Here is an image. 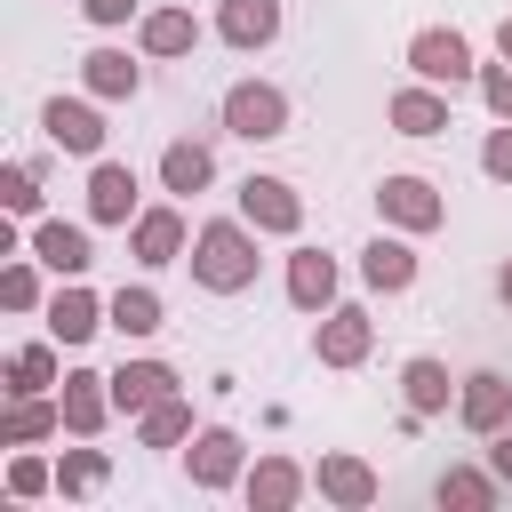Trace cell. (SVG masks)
<instances>
[{
	"instance_id": "4",
	"label": "cell",
	"mask_w": 512,
	"mask_h": 512,
	"mask_svg": "<svg viewBox=\"0 0 512 512\" xmlns=\"http://www.w3.org/2000/svg\"><path fill=\"white\" fill-rule=\"evenodd\" d=\"M376 216H384V224H400V232H440L448 200H440V184H432V176H384V184H376Z\"/></svg>"
},
{
	"instance_id": "7",
	"label": "cell",
	"mask_w": 512,
	"mask_h": 512,
	"mask_svg": "<svg viewBox=\"0 0 512 512\" xmlns=\"http://www.w3.org/2000/svg\"><path fill=\"white\" fill-rule=\"evenodd\" d=\"M368 344H376V328H368V312H360V304H328V312H320L312 352H320L328 368H360V360H368Z\"/></svg>"
},
{
	"instance_id": "20",
	"label": "cell",
	"mask_w": 512,
	"mask_h": 512,
	"mask_svg": "<svg viewBox=\"0 0 512 512\" xmlns=\"http://www.w3.org/2000/svg\"><path fill=\"white\" fill-rule=\"evenodd\" d=\"M176 392V368L168 360H128L120 376H112V408H128V416H144L152 400H168Z\"/></svg>"
},
{
	"instance_id": "36",
	"label": "cell",
	"mask_w": 512,
	"mask_h": 512,
	"mask_svg": "<svg viewBox=\"0 0 512 512\" xmlns=\"http://www.w3.org/2000/svg\"><path fill=\"white\" fill-rule=\"evenodd\" d=\"M48 480H56V472H48L40 456H16V464H8V496H40Z\"/></svg>"
},
{
	"instance_id": "30",
	"label": "cell",
	"mask_w": 512,
	"mask_h": 512,
	"mask_svg": "<svg viewBox=\"0 0 512 512\" xmlns=\"http://www.w3.org/2000/svg\"><path fill=\"white\" fill-rule=\"evenodd\" d=\"M56 384V344H24L8 360V392H48Z\"/></svg>"
},
{
	"instance_id": "12",
	"label": "cell",
	"mask_w": 512,
	"mask_h": 512,
	"mask_svg": "<svg viewBox=\"0 0 512 512\" xmlns=\"http://www.w3.org/2000/svg\"><path fill=\"white\" fill-rule=\"evenodd\" d=\"M32 256L56 272V280H80L88 264H96V248H88V232L80 224H64V216H48L40 232H32Z\"/></svg>"
},
{
	"instance_id": "17",
	"label": "cell",
	"mask_w": 512,
	"mask_h": 512,
	"mask_svg": "<svg viewBox=\"0 0 512 512\" xmlns=\"http://www.w3.org/2000/svg\"><path fill=\"white\" fill-rule=\"evenodd\" d=\"M288 304H296V312H328V304H336V256L296 248V256H288Z\"/></svg>"
},
{
	"instance_id": "2",
	"label": "cell",
	"mask_w": 512,
	"mask_h": 512,
	"mask_svg": "<svg viewBox=\"0 0 512 512\" xmlns=\"http://www.w3.org/2000/svg\"><path fill=\"white\" fill-rule=\"evenodd\" d=\"M224 136H248V144L288 136V96L272 80H232L224 88Z\"/></svg>"
},
{
	"instance_id": "26",
	"label": "cell",
	"mask_w": 512,
	"mask_h": 512,
	"mask_svg": "<svg viewBox=\"0 0 512 512\" xmlns=\"http://www.w3.org/2000/svg\"><path fill=\"white\" fill-rule=\"evenodd\" d=\"M296 496H304V472H296L288 456H264V464L248 472V504H256V512H288Z\"/></svg>"
},
{
	"instance_id": "24",
	"label": "cell",
	"mask_w": 512,
	"mask_h": 512,
	"mask_svg": "<svg viewBox=\"0 0 512 512\" xmlns=\"http://www.w3.org/2000/svg\"><path fill=\"white\" fill-rule=\"evenodd\" d=\"M160 184H168V192H208V184H216V152L192 144V136H176V144L160 152Z\"/></svg>"
},
{
	"instance_id": "19",
	"label": "cell",
	"mask_w": 512,
	"mask_h": 512,
	"mask_svg": "<svg viewBox=\"0 0 512 512\" xmlns=\"http://www.w3.org/2000/svg\"><path fill=\"white\" fill-rule=\"evenodd\" d=\"M216 32L232 48H272L280 40V0H224L216 8Z\"/></svg>"
},
{
	"instance_id": "37",
	"label": "cell",
	"mask_w": 512,
	"mask_h": 512,
	"mask_svg": "<svg viewBox=\"0 0 512 512\" xmlns=\"http://www.w3.org/2000/svg\"><path fill=\"white\" fill-rule=\"evenodd\" d=\"M80 8H88V24H104V32H112V24H128L144 0H80Z\"/></svg>"
},
{
	"instance_id": "1",
	"label": "cell",
	"mask_w": 512,
	"mask_h": 512,
	"mask_svg": "<svg viewBox=\"0 0 512 512\" xmlns=\"http://www.w3.org/2000/svg\"><path fill=\"white\" fill-rule=\"evenodd\" d=\"M192 280L200 288H216V296H240V288H256V224L240 216V224H200L192 232Z\"/></svg>"
},
{
	"instance_id": "23",
	"label": "cell",
	"mask_w": 512,
	"mask_h": 512,
	"mask_svg": "<svg viewBox=\"0 0 512 512\" xmlns=\"http://www.w3.org/2000/svg\"><path fill=\"white\" fill-rule=\"evenodd\" d=\"M320 496L344 504V512H368L376 504V472L360 456H320Z\"/></svg>"
},
{
	"instance_id": "15",
	"label": "cell",
	"mask_w": 512,
	"mask_h": 512,
	"mask_svg": "<svg viewBox=\"0 0 512 512\" xmlns=\"http://www.w3.org/2000/svg\"><path fill=\"white\" fill-rule=\"evenodd\" d=\"M128 248H136V264H176L184 256V216L176 208H136Z\"/></svg>"
},
{
	"instance_id": "9",
	"label": "cell",
	"mask_w": 512,
	"mask_h": 512,
	"mask_svg": "<svg viewBox=\"0 0 512 512\" xmlns=\"http://www.w3.org/2000/svg\"><path fill=\"white\" fill-rule=\"evenodd\" d=\"M88 216L96 224H136V168L128 160H96L88 168Z\"/></svg>"
},
{
	"instance_id": "16",
	"label": "cell",
	"mask_w": 512,
	"mask_h": 512,
	"mask_svg": "<svg viewBox=\"0 0 512 512\" xmlns=\"http://www.w3.org/2000/svg\"><path fill=\"white\" fill-rule=\"evenodd\" d=\"M360 280H368L376 296H400V288L416 280V248H408V240H392V232H376V240L360 248Z\"/></svg>"
},
{
	"instance_id": "14",
	"label": "cell",
	"mask_w": 512,
	"mask_h": 512,
	"mask_svg": "<svg viewBox=\"0 0 512 512\" xmlns=\"http://www.w3.org/2000/svg\"><path fill=\"white\" fill-rule=\"evenodd\" d=\"M80 80H88V96L120 104V96H136V88H144V64H136L128 48H88V56H80Z\"/></svg>"
},
{
	"instance_id": "33",
	"label": "cell",
	"mask_w": 512,
	"mask_h": 512,
	"mask_svg": "<svg viewBox=\"0 0 512 512\" xmlns=\"http://www.w3.org/2000/svg\"><path fill=\"white\" fill-rule=\"evenodd\" d=\"M96 480H104V456H96V448H72V456L56 464V488H72V496L96 488Z\"/></svg>"
},
{
	"instance_id": "27",
	"label": "cell",
	"mask_w": 512,
	"mask_h": 512,
	"mask_svg": "<svg viewBox=\"0 0 512 512\" xmlns=\"http://www.w3.org/2000/svg\"><path fill=\"white\" fill-rule=\"evenodd\" d=\"M440 504H464V512H488L496 496H504V480H496V464L488 472H472V464H456V472H440V488H432Z\"/></svg>"
},
{
	"instance_id": "32",
	"label": "cell",
	"mask_w": 512,
	"mask_h": 512,
	"mask_svg": "<svg viewBox=\"0 0 512 512\" xmlns=\"http://www.w3.org/2000/svg\"><path fill=\"white\" fill-rule=\"evenodd\" d=\"M0 304H8V312H32V304H40V280H32V264H24V256L0 272Z\"/></svg>"
},
{
	"instance_id": "35",
	"label": "cell",
	"mask_w": 512,
	"mask_h": 512,
	"mask_svg": "<svg viewBox=\"0 0 512 512\" xmlns=\"http://www.w3.org/2000/svg\"><path fill=\"white\" fill-rule=\"evenodd\" d=\"M480 96L496 120H512V64H480Z\"/></svg>"
},
{
	"instance_id": "31",
	"label": "cell",
	"mask_w": 512,
	"mask_h": 512,
	"mask_svg": "<svg viewBox=\"0 0 512 512\" xmlns=\"http://www.w3.org/2000/svg\"><path fill=\"white\" fill-rule=\"evenodd\" d=\"M0 200H8V216H32V208H40V176L16 160V168L0 176Z\"/></svg>"
},
{
	"instance_id": "21",
	"label": "cell",
	"mask_w": 512,
	"mask_h": 512,
	"mask_svg": "<svg viewBox=\"0 0 512 512\" xmlns=\"http://www.w3.org/2000/svg\"><path fill=\"white\" fill-rule=\"evenodd\" d=\"M136 40H144V56H192L200 48V16L192 8H152L136 24Z\"/></svg>"
},
{
	"instance_id": "5",
	"label": "cell",
	"mask_w": 512,
	"mask_h": 512,
	"mask_svg": "<svg viewBox=\"0 0 512 512\" xmlns=\"http://www.w3.org/2000/svg\"><path fill=\"white\" fill-rule=\"evenodd\" d=\"M40 128L56 152H80V160H104V112L80 104V96H48L40 104Z\"/></svg>"
},
{
	"instance_id": "22",
	"label": "cell",
	"mask_w": 512,
	"mask_h": 512,
	"mask_svg": "<svg viewBox=\"0 0 512 512\" xmlns=\"http://www.w3.org/2000/svg\"><path fill=\"white\" fill-rule=\"evenodd\" d=\"M64 424V400H40V392H16L8 416H0V448H24V440H48Z\"/></svg>"
},
{
	"instance_id": "18",
	"label": "cell",
	"mask_w": 512,
	"mask_h": 512,
	"mask_svg": "<svg viewBox=\"0 0 512 512\" xmlns=\"http://www.w3.org/2000/svg\"><path fill=\"white\" fill-rule=\"evenodd\" d=\"M232 480H240V432L224 424L192 432V488H232Z\"/></svg>"
},
{
	"instance_id": "13",
	"label": "cell",
	"mask_w": 512,
	"mask_h": 512,
	"mask_svg": "<svg viewBox=\"0 0 512 512\" xmlns=\"http://www.w3.org/2000/svg\"><path fill=\"white\" fill-rule=\"evenodd\" d=\"M104 416H112V376H96V368H72L64 376V432H104Z\"/></svg>"
},
{
	"instance_id": "39",
	"label": "cell",
	"mask_w": 512,
	"mask_h": 512,
	"mask_svg": "<svg viewBox=\"0 0 512 512\" xmlns=\"http://www.w3.org/2000/svg\"><path fill=\"white\" fill-rule=\"evenodd\" d=\"M496 56H504V64H512V16H504V24H496Z\"/></svg>"
},
{
	"instance_id": "28",
	"label": "cell",
	"mask_w": 512,
	"mask_h": 512,
	"mask_svg": "<svg viewBox=\"0 0 512 512\" xmlns=\"http://www.w3.org/2000/svg\"><path fill=\"white\" fill-rule=\"evenodd\" d=\"M136 432H144V448H176V440H192V408H184V392L152 400V408L136 416Z\"/></svg>"
},
{
	"instance_id": "40",
	"label": "cell",
	"mask_w": 512,
	"mask_h": 512,
	"mask_svg": "<svg viewBox=\"0 0 512 512\" xmlns=\"http://www.w3.org/2000/svg\"><path fill=\"white\" fill-rule=\"evenodd\" d=\"M496 296H504V304H512V256H504V272H496Z\"/></svg>"
},
{
	"instance_id": "8",
	"label": "cell",
	"mask_w": 512,
	"mask_h": 512,
	"mask_svg": "<svg viewBox=\"0 0 512 512\" xmlns=\"http://www.w3.org/2000/svg\"><path fill=\"white\" fill-rule=\"evenodd\" d=\"M456 416H464V432H480V440H488V432H504V424H512V384H504L496 368H472V376H464Z\"/></svg>"
},
{
	"instance_id": "6",
	"label": "cell",
	"mask_w": 512,
	"mask_h": 512,
	"mask_svg": "<svg viewBox=\"0 0 512 512\" xmlns=\"http://www.w3.org/2000/svg\"><path fill=\"white\" fill-rule=\"evenodd\" d=\"M240 216H248L256 232H296V224H304V192H296L288 176H248V184H240Z\"/></svg>"
},
{
	"instance_id": "34",
	"label": "cell",
	"mask_w": 512,
	"mask_h": 512,
	"mask_svg": "<svg viewBox=\"0 0 512 512\" xmlns=\"http://www.w3.org/2000/svg\"><path fill=\"white\" fill-rule=\"evenodd\" d=\"M480 168H488L496 184H512V120H496V128H488V144H480Z\"/></svg>"
},
{
	"instance_id": "38",
	"label": "cell",
	"mask_w": 512,
	"mask_h": 512,
	"mask_svg": "<svg viewBox=\"0 0 512 512\" xmlns=\"http://www.w3.org/2000/svg\"><path fill=\"white\" fill-rule=\"evenodd\" d=\"M488 464H496V480L512 488V424H504V432H488Z\"/></svg>"
},
{
	"instance_id": "29",
	"label": "cell",
	"mask_w": 512,
	"mask_h": 512,
	"mask_svg": "<svg viewBox=\"0 0 512 512\" xmlns=\"http://www.w3.org/2000/svg\"><path fill=\"white\" fill-rule=\"evenodd\" d=\"M104 312H112L120 336H152V328H160V296H152V288H112Z\"/></svg>"
},
{
	"instance_id": "11",
	"label": "cell",
	"mask_w": 512,
	"mask_h": 512,
	"mask_svg": "<svg viewBox=\"0 0 512 512\" xmlns=\"http://www.w3.org/2000/svg\"><path fill=\"white\" fill-rule=\"evenodd\" d=\"M384 120L400 128V136H448L456 120H448V96L424 80V88H392V104H384Z\"/></svg>"
},
{
	"instance_id": "25",
	"label": "cell",
	"mask_w": 512,
	"mask_h": 512,
	"mask_svg": "<svg viewBox=\"0 0 512 512\" xmlns=\"http://www.w3.org/2000/svg\"><path fill=\"white\" fill-rule=\"evenodd\" d=\"M400 392H408V416L424 424V416H440V408H448V368H440L432 352H416V360L400 368Z\"/></svg>"
},
{
	"instance_id": "3",
	"label": "cell",
	"mask_w": 512,
	"mask_h": 512,
	"mask_svg": "<svg viewBox=\"0 0 512 512\" xmlns=\"http://www.w3.org/2000/svg\"><path fill=\"white\" fill-rule=\"evenodd\" d=\"M408 72H416V80H432V88H464V80H480L472 40H464V32H448V24H424V32L408 40Z\"/></svg>"
},
{
	"instance_id": "10",
	"label": "cell",
	"mask_w": 512,
	"mask_h": 512,
	"mask_svg": "<svg viewBox=\"0 0 512 512\" xmlns=\"http://www.w3.org/2000/svg\"><path fill=\"white\" fill-rule=\"evenodd\" d=\"M96 328H112V312H104L80 280H64V288L48 296V336H56V344H88Z\"/></svg>"
}]
</instances>
